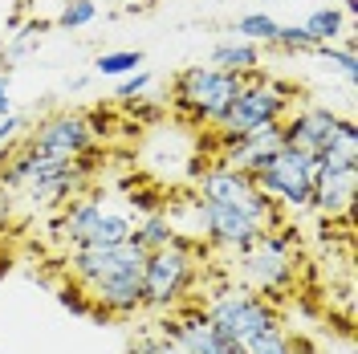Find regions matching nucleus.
Here are the masks:
<instances>
[{"mask_svg": "<svg viewBox=\"0 0 358 354\" xmlns=\"http://www.w3.org/2000/svg\"><path fill=\"white\" fill-rule=\"evenodd\" d=\"M281 147H285L281 122H268V127H257V131L232 139L216 163H228V167H236V171H245V176H257V171H261V167H265Z\"/></svg>", "mask_w": 358, "mask_h": 354, "instance_id": "obj_13", "label": "nucleus"}, {"mask_svg": "<svg viewBox=\"0 0 358 354\" xmlns=\"http://www.w3.org/2000/svg\"><path fill=\"white\" fill-rule=\"evenodd\" d=\"M24 147H33L37 155L45 159H57V163H73V159H86L94 155L98 147V131L86 114L78 111H57L37 122V131L24 139Z\"/></svg>", "mask_w": 358, "mask_h": 354, "instance_id": "obj_9", "label": "nucleus"}, {"mask_svg": "<svg viewBox=\"0 0 358 354\" xmlns=\"http://www.w3.org/2000/svg\"><path fill=\"white\" fill-rule=\"evenodd\" d=\"M342 13H346V17H358V0H346V4H342Z\"/></svg>", "mask_w": 358, "mask_h": 354, "instance_id": "obj_28", "label": "nucleus"}, {"mask_svg": "<svg viewBox=\"0 0 358 354\" xmlns=\"http://www.w3.org/2000/svg\"><path fill=\"white\" fill-rule=\"evenodd\" d=\"M208 318L220 326V330H228L241 346H245L248 338H257V334L273 330V326H281V313H277V306L268 302V297H261V293H252V289L245 285H224L216 289L212 297H208Z\"/></svg>", "mask_w": 358, "mask_h": 354, "instance_id": "obj_8", "label": "nucleus"}, {"mask_svg": "<svg viewBox=\"0 0 358 354\" xmlns=\"http://www.w3.org/2000/svg\"><path fill=\"white\" fill-rule=\"evenodd\" d=\"M358 199V159L322 155L313 167V199L310 208L322 220H350Z\"/></svg>", "mask_w": 358, "mask_h": 354, "instance_id": "obj_10", "label": "nucleus"}, {"mask_svg": "<svg viewBox=\"0 0 358 354\" xmlns=\"http://www.w3.org/2000/svg\"><path fill=\"white\" fill-rule=\"evenodd\" d=\"M127 354H187V351H183V342H179L176 334L167 330V322H159V330L134 334Z\"/></svg>", "mask_w": 358, "mask_h": 354, "instance_id": "obj_17", "label": "nucleus"}, {"mask_svg": "<svg viewBox=\"0 0 358 354\" xmlns=\"http://www.w3.org/2000/svg\"><path fill=\"white\" fill-rule=\"evenodd\" d=\"M37 49V37H24V33H17V41H8L0 53L8 57V62H17V57H24V53H33Z\"/></svg>", "mask_w": 358, "mask_h": 354, "instance_id": "obj_26", "label": "nucleus"}, {"mask_svg": "<svg viewBox=\"0 0 358 354\" xmlns=\"http://www.w3.org/2000/svg\"><path fill=\"white\" fill-rule=\"evenodd\" d=\"M118 4H122V8H134V4H147V0H118Z\"/></svg>", "mask_w": 358, "mask_h": 354, "instance_id": "obj_29", "label": "nucleus"}, {"mask_svg": "<svg viewBox=\"0 0 358 354\" xmlns=\"http://www.w3.org/2000/svg\"><path fill=\"white\" fill-rule=\"evenodd\" d=\"M163 322H167V330L183 342L187 354H245L241 342H236L228 330H220V326L208 318L203 306H192V302H187V306L171 310Z\"/></svg>", "mask_w": 358, "mask_h": 354, "instance_id": "obj_11", "label": "nucleus"}, {"mask_svg": "<svg viewBox=\"0 0 358 354\" xmlns=\"http://www.w3.org/2000/svg\"><path fill=\"white\" fill-rule=\"evenodd\" d=\"M241 86H245L241 73H228V69H216V66H187L171 78V106L187 122L216 127Z\"/></svg>", "mask_w": 358, "mask_h": 354, "instance_id": "obj_6", "label": "nucleus"}, {"mask_svg": "<svg viewBox=\"0 0 358 354\" xmlns=\"http://www.w3.org/2000/svg\"><path fill=\"white\" fill-rule=\"evenodd\" d=\"M94 17H98V4L94 0H66L53 24L57 29H86V24H94Z\"/></svg>", "mask_w": 358, "mask_h": 354, "instance_id": "obj_21", "label": "nucleus"}, {"mask_svg": "<svg viewBox=\"0 0 358 354\" xmlns=\"http://www.w3.org/2000/svg\"><path fill=\"white\" fill-rule=\"evenodd\" d=\"M297 228L293 224H277L273 232L257 236V241L236 253V269H241V285L268 297L273 306L281 297H289L293 277H297Z\"/></svg>", "mask_w": 358, "mask_h": 354, "instance_id": "obj_4", "label": "nucleus"}, {"mask_svg": "<svg viewBox=\"0 0 358 354\" xmlns=\"http://www.w3.org/2000/svg\"><path fill=\"white\" fill-rule=\"evenodd\" d=\"M313 167H317L313 155H301L293 147H281L252 179H257L261 196L281 216H301V212H310V199H313Z\"/></svg>", "mask_w": 358, "mask_h": 354, "instance_id": "obj_7", "label": "nucleus"}, {"mask_svg": "<svg viewBox=\"0 0 358 354\" xmlns=\"http://www.w3.org/2000/svg\"><path fill=\"white\" fill-rule=\"evenodd\" d=\"M143 261L147 253L134 241L122 244H82L62 253L69 285L86 293L90 310L106 318H134L143 310Z\"/></svg>", "mask_w": 358, "mask_h": 354, "instance_id": "obj_1", "label": "nucleus"}, {"mask_svg": "<svg viewBox=\"0 0 358 354\" xmlns=\"http://www.w3.org/2000/svg\"><path fill=\"white\" fill-rule=\"evenodd\" d=\"M236 33H241L245 41L273 45V37H277V21H273V17H265V13H248V17H241V21H236Z\"/></svg>", "mask_w": 358, "mask_h": 354, "instance_id": "obj_20", "label": "nucleus"}, {"mask_svg": "<svg viewBox=\"0 0 358 354\" xmlns=\"http://www.w3.org/2000/svg\"><path fill=\"white\" fill-rule=\"evenodd\" d=\"M273 45L277 49H285V53H313L317 45H313V37L301 29V24H277V37H273Z\"/></svg>", "mask_w": 358, "mask_h": 354, "instance_id": "obj_22", "label": "nucleus"}, {"mask_svg": "<svg viewBox=\"0 0 358 354\" xmlns=\"http://www.w3.org/2000/svg\"><path fill=\"white\" fill-rule=\"evenodd\" d=\"M57 297H62V306H69L73 313H94L90 310V302H86V293H82L78 285H62L57 289Z\"/></svg>", "mask_w": 358, "mask_h": 354, "instance_id": "obj_24", "label": "nucleus"}, {"mask_svg": "<svg viewBox=\"0 0 358 354\" xmlns=\"http://www.w3.org/2000/svg\"><path fill=\"white\" fill-rule=\"evenodd\" d=\"M293 102H297V94H293L289 82H281V78H273V73H261V69L248 73L245 86L236 90V98L228 102V111H224L220 122H216V143H220V151L232 139L257 131V127L285 122V114L293 111Z\"/></svg>", "mask_w": 358, "mask_h": 354, "instance_id": "obj_5", "label": "nucleus"}, {"mask_svg": "<svg viewBox=\"0 0 358 354\" xmlns=\"http://www.w3.org/2000/svg\"><path fill=\"white\" fill-rule=\"evenodd\" d=\"M179 232L167 224V216L163 212H151V216H143V220L134 224V232H131V241L143 248V253H155V248H163V244H171Z\"/></svg>", "mask_w": 358, "mask_h": 354, "instance_id": "obj_16", "label": "nucleus"}, {"mask_svg": "<svg viewBox=\"0 0 358 354\" xmlns=\"http://www.w3.org/2000/svg\"><path fill=\"white\" fill-rule=\"evenodd\" d=\"M138 216L131 208H122L106 192H82L62 208V216L53 220V241L62 248H82V244H122L131 241Z\"/></svg>", "mask_w": 358, "mask_h": 354, "instance_id": "obj_2", "label": "nucleus"}, {"mask_svg": "<svg viewBox=\"0 0 358 354\" xmlns=\"http://www.w3.org/2000/svg\"><path fill=\"white\" fill-rule=\"evenodd\" d=\"M241 351L245 354H301V346H297V338H293L285 326H273V330L248 338Z\"/></svg>", "mask_w": 358, "mask_h": 354, "instance_id": "obj_18", "label": "nucleus"}, {"mask_svg": "<svg viewBox=\"0 0 358 354\" xmlns=\"http://www.w3.org/2000/svg\"><path fill=\"white\" fill-rule=\"evenodd\" d=\"M212 66L248 78V73H257V69H261V45H257V41H245V37L212 45Z\"/></svg>", "mask_w": 358, "mask_h": 354, "instance_id": "obj_14", "label": "nucleus"}, {"mask_svg": "<svg viewBox=\"0 0 358 354\" xmlns=\"http://www.w3.org/2000/svg\"><path fill=\"white\" fill-rule=\"evenodd\" d=\"M338 127H342V114L330 111V106H293L281 122V134H285V147L322 159L330 151Z\"/></svg>", "mask_w": 358, "mask_h": 354, "instance_id": "obj_12", "label": "nucleus"}, {"mask_svg": "<svg viewBox=\"0 0 358 354\" xmlns=\"http://www.w3.org/2000/svg\"><path fill=\"white\" fill-rule=\"evenodd\" d=\"M13 111V98H8V69L0 73V118Z\"/></svg>", "mask_w": 358, "mask_h": 354, "instance_id": "obj_27", "label": "nucleus"}, {"mask_svg": "<svg viewBox=\"0 0 358 354\" xmlns=\"http://www.w3.org/2000/svg\"><path fill=\"white\" fill-rule=\"evenodd\" d=\"M203 265V248L187 236H176L143 261V310H179L192 302V289Z\"/></svg>", "mask_w": 358, "mask_h": 354, "instance_id": "obj_3", "label": "nucleus"}, {"mask_svg": "<svg viewBox=\"0 0 358 354\" xmlns=\"http://www.w3.org/2000/svg\"><path fill=\"white\" fill-rule=\"evenodd\" d=\"M21 131H24V118L8 111L4 118H0V151H4V147H8V143H13V139H17Z\"/></svg>", "mask_w": 358, "mask_h": 354, "instance_id": "obj_25", "label": "nucleus"}, {"mask_svg": "<svg viewBox=\"0 0 358 354\" xmlns=\"http://www.w3.org/2000/svg\"><path fill=\"white\" fill-rule=\"evenodd\" d=\"M134 69H143V53L138 49H110V53H98V62H94L98 78H127Z\"/></svg>", "mask_w": 358, "mask_h": 354, "instance_id": "obj_19", "label": "nucleus"}, {"mask_svg": "<svg viewBox=\"0 0 358 354\" xmlns=\"http://www.w3.org/2000/svg\"><path fill=\"white\" fill-rule=\"evenodd\" d=\"M301 29L313 37V45H334V41H342V33L350 29V17H346L342 8H334V4H326V8H313Z\"/></svg>", "mask_w": 358, "mask_h": 354, "instance_id": "obj_15", "label": "nucleus"}, {"mask_svg": "<svg viewBox=\"0 0 358 354\" xmlns=\"http://www.w3.org/2000/svg\"><path fill=\"white\" fill-rule=\"evenodd\" d=\"M151 86V73L147 69H134L127 78H118V86H114V98H122V102H134V98H143Z\"/></svg>", "mask_w": 358, "mask_h": 354, "instance_id": "obj_23", "label": "nucleus"}, {"mask_svg": "<svg viewBox=\"0 0 358 354\" xmlns=\"http://www.w3.org/2000/svg\"><path fill=\"white\" fill-rule=\"evenodd\" d=\"M0 49H4V41H0Z\"/></svg>", "mask_w": 358, "mask_h": 354, "instance_id": "obj_30", "label": "nucleus"}]
</instances>
